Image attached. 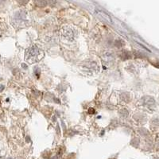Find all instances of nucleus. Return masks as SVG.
Instances as JSON below:
<instances>
[{"label":"nucleus","mask_w":159,"mask_h":159,"mask_svg":"<svg viewBox=\"0 0 159 159\" xmlns=\"http://www.w3.org/2000/svg\"><path fill=\"white\" fill-rule=\"evenodd\" d=\"M44 56V52L36 45H32L25 51V60L29 64H34L38 62Z\"/></svg>","instance_id":"1"},{"label":"nucleus","mask_w":159,"mask_h":159,"mask_svg":"<svg viewBox=\"0 0 159 159\" xmlns=\"http://www.w3.org/2000/svg\"><path fill=\"white\" fill-rule=\"evenodd\" d=\"M61 36L64 39L70 42L74 39V33L69 28H64L61 30Z\"/></svg>","instance_id":"2"},{"label":"nucleus","mask_w":159,"mask_h":159,"mask_svg":"<svg viewBox=\"0 0 159 159\" xmlns=\"http://www.w3.org/2000/svg\"><path fill=\"white\" fill-rule=\"evenodd\" d=\"M103 62H104L105 65H113V63H114V61H115L114 55L112 54L111 52H105L103 56Z\"/></svg>","instance_id":"3"},{"label":"nucleus","mask_w":159,"mask_h":159,"mask_svg":"<svg viewBox=\"0 0 159 159\" xmlns=\"http://www.w3.org/2000/svg\"><path fill=\"white\" fill-rule=\"evenodd\" d=\"M143 104L148 107H152L153 106L155 105V101H154V99H153V98L150 97V96H146V97L143 98Z\"/></svg>","instance_id":"4"},{"label":"nucleus","mask_w":159,"mask_h":159,"mask_svg":"<svg viewBox=\"0 0 159 159\" xmlns=\"http://www.w3.org/2000/svg\"><path fill=\"white\" fill-rule=\"evenodd\" d=\"M15 21H16L18 24H19L20 22H21V24H22L25 21V15H24L23 13H17L16 15H15Z\"/></svg>","instance_id":"5"},{"label":"nucleus","mask_w":159,"mask_h":159,"mask_svg":"<svg viewBox=\"0 0 159 159\" xmlns=\"http://www.w3.org/2000/svg\"><path fill=\"white\" fill-rule=\"evenodd\" d=\"M97 11H98V13H99V15H101L102 16H103V18H105V19H107L108 22H111V18L108 16V15H107V14H106V13L103 12L102 11H99V10H97Z\"/></svg>","instance_id":"6"},{"label":"nucleus","mask_w":159,"mask_h":159,"mask_svg":"<svg viewBox=\"0 0 159 159\" xmlns=\"http://www.w3.org/2000/svg\"><path fill=\"white\" fill-rule=\"evenodd\" d=\"M154 159H159V158H158V157H155V158H154Z\"/></svg>","instance_id":"7"},{"label":"nucleus","mask_w":159,"mask_h":159,"mask_svg":"<svg viewBox=\"0 0 159 159\" xmlns=\"http://www.w3.org/2000/svg\"><path fill=\"white\" fill-rule=\"evenodd\" d=\"M0 159H2V157H1V156H0Z\"/></svg>","instance_id":"8"},{"label":"nucleus","mask_w":159,"mask_h":159,"mask_svg":"<svg viewBox=\"0 0 159 159\" xmlns=\"http://www.w3.org/2000/svg\"><path fill=\"white\" fill-rule=\"evenodd\" d=\"M9 159H12V158H9Z\"/></svg>","instance_id":"9"}]
</instances>
